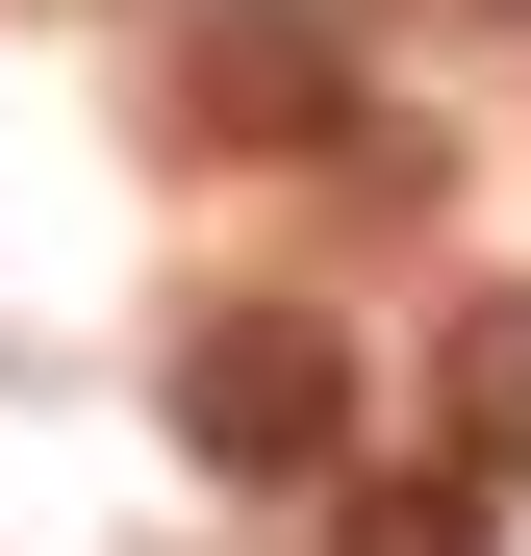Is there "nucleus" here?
Segmentation results:
<instances>
[{
  "label": "nucleus",
  "instance_id": "nucleus-1",
  "mask_svg": "<svg viewBox=\"0 0 531 556\" xmlns=\"http://www.w3.org/2000/svg\"><path fill=\"white\" fill-rule=\"evenodd\" d=\"M177 455H203V481H329L354 455V354L304 329V304H177Z\"/></svg>",
  "mask_w": 531,
  "mask_h": 556
},
{
  "label": "nucleus",
  "instance_id": "nucleus-2",
  "mask_svg": "<svg viewBox=\"0 0 531 556\" xmlns=\"http://www.w3.org/2000/svg\"><path fill=\"white\" fill-rule=\"evenodd\" d=\"M177 102H203V152H354V26L329 0H203Z\"/></svg>",
  "mask_w": 531,
  "mask_h": 556
},
{
  "label": "nucleus",
  "instance_id": "nucleus-3",
  "mask_svg": "<svg viewBox=\"0 0 531 556\" xmlns=\"http://www.w3.org/2000/svg\"><path fill=\"white\" fill-rule=\"evenodd\" d=\"M430 430H456V481H481V506L531 481V278H506V304H456V354H430Z\"/></svg>",
  "mask_w": 531,
  "mask_h": 556
},
{
  "label": "nucleus",
  "instance_id": "nucleus-4",
  "mask_svg": "<svg viewBox=\"0 0 531 556\" xmlns=\"http://www.w3.org/2000/svg\"><path fill=\"white\" fill-rule=\"evenodd\" d=\"M329 556H506V531H481L456 455H430V481H354V506H329Z\"/></svg>",
  "mask_w": 531,
  "mask_h": 556
}]
</instances>
